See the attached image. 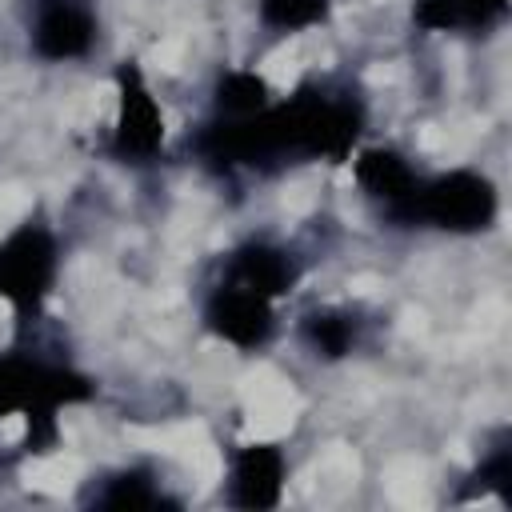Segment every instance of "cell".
I'll use <instances>...</instances> for the list:
<instances>
[{
    "label": "cell",
    "instance_id": "obj_5",
    "mask_svg": "<svg viewBox=\"0 0 512 512\" xmlns=\"http://www.w3.org/2000/svg\"><path fill=\"white\" fill-rule=\"evenodd\" d=\"M96 40V16L84 0H36L32 44L44 60L84 56Z\"/></svg>",
    "mask_w": 512,
    "mask_h": 512
},
{
    "label": "cell",
    "instance_id": "obj_3",
    "mask_svg": "<svg viewBox=\"0 0 512 512\" xmlns=\"http://www.w3.org/2000/svg\"><path fill=\"white\" fill-rule=\"evenodd\" d=\"M56 276V240L40 224H20L8 240H0V296L28 312L36 308Z\"/></svg>",
    "mask_w": 512,
    "mask_h": 512
},
{
    "label": "cell",
    "instance_id": "obj_4",
    "mask_svg": "<svg viewBox=\"0 0 512 512\" xmlns=\"http://www.w3.org/2000/svg\"><path fill=\"white\" fill-rule=\"evenodd\" d=\"M116 84H120V112H116L112 152L124 160H148L164 144V116H160L136 64H124Z\"/></svg>",
    "mask_w": 512,
    "mask_h": 512
},
{
    "label": "cell",
    "instance_id": "obj_10",
    "mask_svg": "<svg viewBox=\"0 0 512 512\" xmlns=\"http://www.w3.org/2000/svg\"><path fill=\"white\" fill-rule=\"evenodd\" d=\"M264 96H268V84L256 76V72H228L216 88V104L220 112L228 116H252L264 108Z\"/></svg>",
    "mask_w": 512,
    "mask_h": 512
},
{
    "label": "cell",
    "instance_id": "obj_13",
    "mask_svg": "<svg viewBox=\"0 0 512 512\" xmlns=\"http://www.w3.org/2000/svg\"><path fill=\"white\" fill-rule=\"evenodd\" d=\"M352 320L336 316V312H316L308 316V340L324 352V356H344L352 348Z\"/></svg>",
    "mask_w": 512,
    "mask_h": 512
},
{
    "label": "cell",
    "instance_id": "obj_1",
    "mask_svg": "<svg viewBox=\"0 0 512 512\" xmlns=\"http://www.w3.org/2000/svg\"><path fill=\"white\" fill-rule=\"evenodd\" d=\"M88 396H92V384L68 368L24 360V356L0 360V416L24 412L32 452H44L48 444H56V408Z\"/></svg>",
    "mask_w": 512,
    "mask_h": 512
},
{
    "label": "cell",
    "instance_id": "obj_14",
    "mask_svg": "<svg viewBox=\"0 0 512 512\" xmlns=\"http://www.w3.org/2000/svg\"><path fill=\"white\" fill-rule=\"evenodd\" d=\"M476 480H480V492H484V488H496L500 500H512V484H508V480H512V452H508V448H496V452L484 460V468H480Z\"/></svg>",
    "mask_w": 512,
    "mask_h": 512
},
{
    "label": "cell",
    "instance_id": "obj_8",
    "mask_svg": "<svg viewBox=\"0 0 512 512\" xmlns=\"http://www.w3.org/2000/svg\"><path fill=\"white\" fill-rule=\"evenodd\" d=\"M292 280H296V264H292L288 252H280V248L248 244V248H240L236 260H232V284L252 288V292H260V296H268V300L280 296V292H288Z\"/></svg>",
    "mask_w": 512,
    "mask_h": 512
},
{
    "label": "cell",
    "instance_id": "obj_9",
    "mask_svg": "<svg viewBox=\"0 0 512 512\" xmlns=\"http://www.w3.org/2000/svg\"><path fill=\"white\" fill-rule=\"evenodd\" d=\"M356 180H360L372 196H380L388 208L400 204V200L416 188L412 168H408L404 156H396L392 148H368V152H360V160H356Z\"/></svg>",
    "mask_w": 512,
    "mask_h": 512
},
{
    "label": "cell",
    "instance_id": "obj_2",
    "mask_svg": "<svg viewBox=\"0 0 512 512\" xmlns=\"http://www.w3.org/2000/svg\"><path fill=\"white\" fill-rule=\"evenodd\" d=\"M396 220H428L436 228L452 232H476L496 216V192L476 172H448L432 184H416L400 204L388 208Z\"/></svg>",
    "mask_w": 512,
    "mask_h": 512
},
{
    "label": "cell",
    "instance_id": "obj_6",
    "mask_svg": "<svg viewBox=\"0 0 512 512\" xmlns=\"http://www.w3.org/2000/svg\"><path fill=\"white\" fill-rule=\"evenodd\" d=\"M208 328L236 348H256L272 332V304H268V296H260L252 288L224 284L208 300Z\"/></svg>",
    "mask_w": 512,
    "mask_h": 512
},
{
    "label": "cell",
    "instance_id": "obj_15",
    "mask_svg": "<svg viewBox=\"0 0 512 512\" xmlns=\"http://www.w3.org/2000/svg\"><path fill=\"white\" fill-rule=\"evenodd\" d=\"M412 16L420 28H452L460 24V0H416Z\"/></svg>",
    "mask_w": 512,
    "mask_h": 512
},
{
    "label": "cell",
    "instance_id": "obj_11",
    "mask_svg": "<svg viewBox=\"0 0 512 512\" xmlns=\"http://www.w3.org/2000/svg\"><path fill=\"white\" fill-rule=\"evenodd\" d=\"M260 16L268 28L296 32L320 24L328 16V0H260Z\"/></svg>",
    "mask_w": 512,
    "mask_h": 512
},
{
    "label": "cell",
    "instance_id": "obj_12",
    "mask_svg": "<svg viewBox=\"0 0 512 512\" xmlns=\"http://www.w3.org/2000/svg\"><path fill=\"white\" fill-rule=\"evenodd\" d=\"M96 504L100 508H156V504H168V500L152 488V480L144 472H124V476L108 480V488Z\"/></svg>",
    "mask_w": 512,
    "mask_h": 512
},
{
    "label": "cell",
    "instance_id": "obj_16",
    "mask_svg": "<svg viewBox=\"0 0 512 512\" xmlns=\"http://www.w3.org/2000/svg\"><path fill=\"white\" fill-rule=\"evenodd\" d=\"M504 8H508V0H460V24L484 28L496 16H504Z\"/></svg>",
    "mask_w": 512,
    "mask_h": 512
},
{
    "label": "cell",
    "instance_id": "obj_7",
    "mask_svg": "<svg viewBox=\"0 0 512 512\" xmlns=\"http://www.w3.org/2000/svg\"><path fill=\"white\" fill-rule=\"evenodd\" d=\"M284 488V456L272 444H252L236 456L232 468V504L236 508H272Z\"/></svg>",
    "mask_w": 512,
    "mask_h": 512
}]
</instances>
